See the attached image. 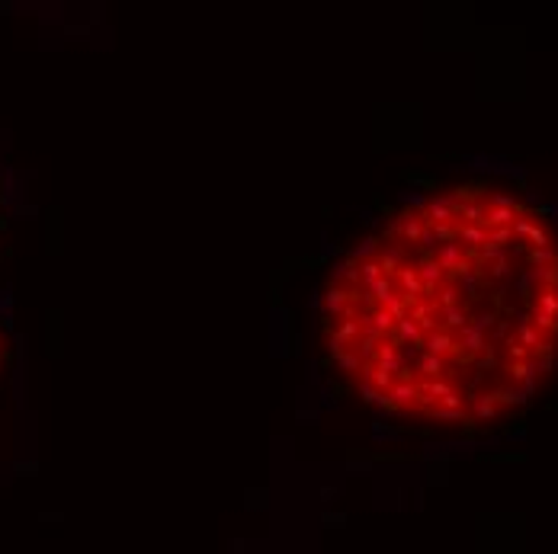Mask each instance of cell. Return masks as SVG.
I'll list each match as a JSON object with an SVG mask.
<instances>
[{
  "label": "cell",
  "mask_w": 558,
  "mask_h": 554,
  "mask_svg": "<svg viewBox=\"0 0 558 554\" xmlns=\"http://www.w3.org/2000/svg\"><path fill=\"white\" fill-rule=\"evenodd\" d=\"M318 343L343 388L388 416L507 420L558 366V228L488 180L414 195L334 260Z\"/></svg>",
  "instance_id": "6da1fadb"
}]
</instances>
